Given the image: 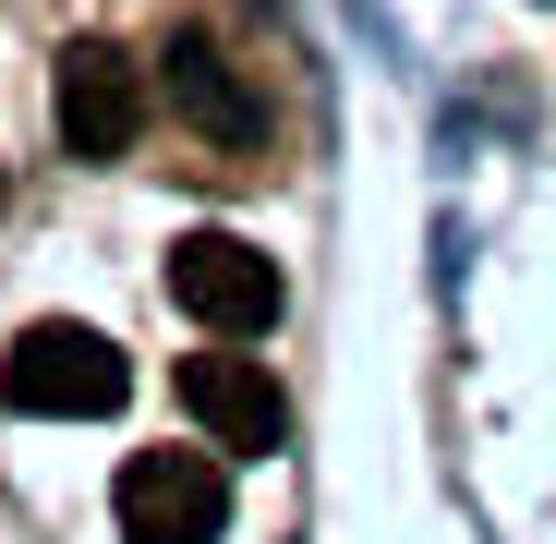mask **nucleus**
<instances>
[{
    "mask_svg": "<svg viewBox=\"0 0 556 544\" xmlns=\"http://www.w3.org/2000/svg\"><path fill=\"white\" fill-rule=\"evenodd\" d=\"M122 388H134L122 339L73 327V315H49V327H25L13 351H0V400L37 412V423H98V412H122Z\"/></svg>",
    "mask_w": 556,
    "mask_h": 544,
    "instance_id": "f257e3e1",
    "label": "nucleus"
},
{
    "mask_svg": "<svg viewBox=\"0 0 556 544\" xmlns=\"http://www.w3.org/2000/svg\"><path fill=\"white\" fill-rule=\"evenodd\" d=\"M230 532V472L206 447H134L122 460V544H218Z\"/></svg>",
    "mask_w": 556,
    "mask_h": 544,
    "instance_id": "f03ea898",
    "label": "nucleus"
},
{
    "mask_svg": "<svg viewBox=\"0 0 556 544\" xmlns=\"http://www.w3.org/2000/svg\"><path fill=\"white\" fill-rule=\"evenodd\" d=\"M169 303L194 327H218V339H266L278 327V266L242 230H181L169 242Z\"/></svg>",
    "mask_w": 556,
    "mask_h": 544,
    "instance_id": "7ed1b4c3",
    "label": "nucleus"
},
{
    "mask_svg": "<svg viewBox=\"0 0 556 544\" xmlns=\"http://www.w3.org/2000/svg\"><path fill=\"white\" fill-rule=\"evenodd\" d=\"M49 110H61V146L73 157H134V134H146V73L110 49V37H73L61 49V73H49Z\"/></svg>",
    "mask_w": 556,
    "mask_h": 544,
    "instance_id": "20e7f679",
    "label": "nucleus"
},
{
    "mask_svg": "<svg viewBox=\"0 0 556 544\" xmlns=\"http://www.w3.org/2000/svg\"><path fill=\"white\" fill-rule=\"evenodd\" d=\"M181 412H194L218 447H242V460L291 447V400H278V376L254 351H194V363H181Z\"/></svg>",
    "mask_w": 556,
    "mask_h": 544,
    "instance_id": "39448f33",
    "label": "nucleus"
},
{
    "mask_svg": "<svg viewBox=\"0 0 556 544\" xmlns=\"http://www.w3.org/2000/svg\"><path fill=\"white\" fill-rule=\"evenodd\" d=\"M169 98H181V122H194V134H230V146H254V134H266V98L230 73V49H218V37H169Z\"/></svg>",
    "mask_w": 556,
    "mask_h": 544,
    "instance_id": "423d86ee",
    "label": "nucleus"
}]
</instances>
